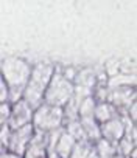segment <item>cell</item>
<instances>
[{
    "instance_id": "cell-16",
    "label": "cell",
    "mask_w": 137,
    "mask_h": 158,
    "mask_svg": "<svg viewBox=\"0 0 137 158\" xmlns=\"http://www.w3.org/2000/svg\"><path fill=\"white\" fill-rule=\"evenodd\" d=\"M67 133H68V135H72L75 139L86 136V135H84V130H83V126H81V123H80V121H72L70 124H68Z\"/></svg>"
},
{
    "instance_id": "cell-11",
    "label": "cell",
    "mask_w": 137,
    "mask_h": 158,
    "mask_svg": "<svg viewBox=\"0 0 137 158\" xmlns=\"http://www.w3.org/2000/svg\"><path fill=\"white\" fill-rule=\"evenodd\" d=\"M112 115H114L112 106H109L106 102H101V104L95 106V110H94V119L95 121H101V124H103V123L109 121L112 118Z\"/></svg>"
},
{
    "instance_id": "cell-21",
    "label": "cell",
    "mask_w": 137,
    "mask_h": 158,
    "mask_svg": "<svg viewBox=\"0 0 137 158\" xmlns=\"http://www.w3.org/2000/svg\"><path fill=\"white\" fill-rule=\"evenodd\" d=\"M2 158H20V155H17V153H14V152H2Z\"/></svg>"
},
{
    "instance_id": "cell-14",
    "label": "cell",
    "mask_w": 137,
    "mask_h": 158,
    "mask_svg": "<svg viewBox=\"0 0 137 158\" xmlns=\"http://www.w3.org/2000/svg\"><path fill=\"white\" fill-rule=\"evenodd\" d=\"M94 110H95V101L94 98L87 96L81 101L80 107H78V112H80V116L81 118H87V116H94Z\"/></svg>"
},
{
    "instance_id": "cell-18",
    "label": "cell",
    "mask_w": 137,
    "mask_h": 158,
    "mask_svg": "<svg viewBox=\"0 0 137 158\" xmlns=\"http://www.w3.org/2000/svg\"><path fill=\"white\" fill-rule=\"evenodd\" d=\"M10 138H11L10 124H8V123H5V124H2V146L10 144Z\"/></svg>"
},
{
    "instance_id": "cell-23",
    "label": "cell",
    "mask_w": 137,
    "mask_h": 158,
    "mask_svg": "<svg viewBox=\"0 0 137 158\" xmlns=\"http://www.w3.org/2000/svg\"><path fill=\"white\" fill-rule=\"evenodd\" d=\"M48 158H61V156H59L55 150H50V152H48Z\"/></svg>"
},
{
    "instance_id": "cell-2",
    "label": "cell",
    "mask_w": 137,
    "mask_h": 158,
    "mask_svg": "<svg viewBox=\"0 0 137 158\" xmlns=\"http://www.w3.org/2000/svg\"><path fill=\"white\" fill-rule=\"evenodd\" d=\"M2 77L8 85H11L13 89H19L24 87L27 81H30L31 68L25 60L19 57H8L2 64Z\"/></svg>"
},
{
    "instance_id": "cell-25",
    "label": "cell",
    "mask_w": 137,
    "mask_h": 158,
    "mask_svg": "<svg viewBox=\"0 0 137 158\" xmlns=\"http://www.w3.org/2000/svg\"><path fill=\"white\" fill-rule=\"evenodd\" d=\"M112 158H123V156H122V155H114Z\"/></svg>"
},
{
    "instance_id": "cell-1",
    "label": "cell",
    "mask_w": 137,
    "mask_h": 158,
    "mask_svg": "<svg viewBox=\"0 0 137 158\" xmlns=\"http://www.w3.org/2000/svg\"><path fill=\"white\" fill-rule=\"evenodd\" d=\"M53 77V68L48 64H38L31 68V76L24 92V99L30 106H38Z\"/></svg>"
},
{
    "instance_id": "cell-24",
    "label": "cell",
    "mask_w": 137,
    "mask_h": 158,
    "mask_svg": "<svg viewBox=\"0 0 137 158\" xmlns=\"http://www.w3.org/2000/svg\"><path fill=\"white\" fill-rule=\"evenodd\" d=\"M86 158H100V156H98V153H97V152H92V150H91V153H89Z\"/></svg>"
},
{
    "instance_id": "cell-8",
    "label": "cell",
    "mask_w": 137,
    "mask_h": 158,
    "mask_svg": "<svg viewBox=\"0 0 137 158\" xmlns=\"http://www.w3.org/2000/svg\"><path fill=\"white\" fill-rule=\"evenodd\" d=\"M75 144H77V139L72 135H68L67 132H62V135L59 136V139L55 146L56 153L61 158H68L70 153H72V150H73V147H75Z\"/></svg>"
},
{
    "instance_id": "cell-4",
    "label": "cell",
    "mask_w": 137,
    "mask_h": 158,
    "mask_svg": "<svg viewBox=\"0 0 137 158\" xmlns=\"http://www.w3.org/2000/svg\"><path fill=\"white\" fill-rule=\"evenodd\" d=\"M62 109L56 107V106H39V109L34 112L33 115V123L41 129V130H53L55 127H58L62 121Z\"/></svg>"
},
{
    "instance_id": "cell-15",
    "label": "cell",
    "mask_w": 137,
    "mask_h": 158,
    "mask_svg": "<svg viewBox=\"0 0 137 158\" xmlns=\"http://www.w3.org/2000/svg\"><path fill=\"white\" fill-rule=\"evenodd\" d=\"M111 98H112L114 102H120V104H122L125 99H131V98H129V89H128L126 85H122V87H118V89H115V90L112 92Z\"/></svg>"
},
{
    "instance_id": "cell-17",
    "label": "cell",
    "mask_w": 137,
    "mask_h": 158,
    "mask_svg": "<svg viewBox=\"0 0 137 158\" xmlns=\"http://www.w3.org/2000/svg\"><path fill=\"white\" fill-rule=\"evenodd\" d=\"M118 147L122 149L123 153H131V150H134V144L131 143V138H122L118 141Z\"/></svg>"
},
{
    "instance_id": "cell-5",
    "label": "cell",
    "mask_w": 137,
    "mask_h": 158,
    "mask_svg": "<svg viewBox=\"0 0 137 158\" xmlns=\"http://www.w3.org/2000/svg\"><path fill=\"white\" fill-rule=\"evenodd\" d=\"M31 136H33V124H27L24 127L14 129L11 132V138H10V144L8 147L11 149V152L20 155L27 150V147L31 143Z\"/></svg>"
},
{
    "instance_id": "cell-20",
    "label": "cell",
    "mask_w": 137,
    "mask_h": 158,
    "mask_svg": "<svg viewBox=\"0 0 137 158\" xmlns=\"http://www.w3.org/2000/svg\"><path fill=\"white\" fill-rule=\"evenodd\" d=\"M7 99H8V84L2 77V102H7Z\"/></svg>"
},
{
    "instance_id": "cell-12",
    "label": "cell",
    "mask_w": 137,
    "mask_h": 158,
    "mask_svg": "<svg viewBox=\"0 0 137 158\" xmlns=\"http://www.w3.org/2000/svg\"><path fill=\"white\" fill-rule=\"evenodd\" d=\"M97 153L100 158H112L115 155V149L112 146V143H109L108 139L104 138H100L98 139V144H97Z\"/></svg>"
},
{
    "instance_id": "cell-13",
    "label": "cell",
    "mask_w": 137,
    "mask_h": 158,
    "mask_svg": "<svg viewBox=\"0 0 137 158\" xmlns=\"http://www.w3.org/2000/svg\"><path fill=\"white\" fill-rule=\"evenodd\" d=\"M89 153H91V144L86 139H83V141H78L75 144V147H73V150H72L68 158H86Z\"/></svg>"
},
{
    "instance_id": "cell-7",
    "label": "cell",
    "mask_w": 137,
    "mask_h": 158,
    "mask_svg": "<svg viewBox=\"0 0 137 158\" xmlns=\"http://www.w3.org/2000/svg\"><path fill=\"white\" fill-rule=\"evenodd\" d=\"M100 132H101L104 139H108L109 143H115V141H120L123 138L125 124L118 118H111L109 121L100 124Z\"/></svg>"
},
{
    "instance_id": "cell-3",
    "label": "cell",
    "mask_w": 137,
    "mask_h": 158,
    "mask_svg": "<svg viewBox=\"0 0 137 158\" xmlns=\"http://www.w3.org/2000/svg\"><path fill=\"white\" fill-rule=\"evenodd\" d=\"M73 85L72 82L65 79L62 74H53L51 81L44 93V98L47 101L48 106H56L61 107L64 102H67L70 99L72 93H73Z\"/></svg>"
},
{
    "instance_id": "cell-10",
    "label": "cell",
    "mask_w": 137,
    "mask_h": 158,
    "mask_svg": "<svg viewBox=\"0 0 137 158\" xmlns=\"http://www.w3.org/2000/svg\"><path fill=\"white\" fill-rule=\"evenodd\" d=\"M25 158H48L45 147H44V143L38 138H34V139L31 138V143L25 150Z\"/></svg>"
},
{
    "instance_id": "cell-22",
    "label": "cell",
    "mask_w": 137,
    "mask_h": 158,
    "mask_svg": "<svg viewBox=\"0 0 137 158\" xmlns=\"http://www.w3.org/2000/svg\"><path fill=\"white\" fill-rule=\"evenodd\" d=\"M129 115L132 116V121L135 119V101H132V106H131V109H129Z\"/></svg>"
},
{
    "instance_id": "cell-9",
    "label": "cell",
    "mask_w": 137,
    "mask_h": 158,
    "mask_svg": "<svg viewBox=\"0 0 137 158\" xmlns=\"http://www.w3.org/2000/svg\"><path fill=\"white\" fill-rule=\"evenodd\" d=\"M81 126H83V130H84V135L91 139H97L101 136V132H100V126L97 124V121L94 119V116H87V118H81Z\"/></svg>"
},
{
    "instance_id": "cell-19",
    "label": "cell",
    "mask_w": 137,
    "mask_h": 158,
    "mask_svg": "<svg viewBox=\"0 0 137 158\" xmlns=\"http://www.w3.org/2000/svg\"><path fill=\"white\" fill-rule=\"evenodd\" d=\"M11 112H13V109L10 107V104L2 102V124H5V119L11 116Z\"/></svg>"
},
{
    "instance_id": "cell-6",
    "label": "cell",
    "mask_w": 137,
    "mask_h": 158,
    "mask_svg": "<svg viewBox=\"0 0 137 158\" xmlns=\"http://www.w3.org/2000/svg\"><path fill=\"white\" fill-rule=\"evenodd\" d=\"M33 115L34 113L31 110V106L25 99H19V101H16V104L13 107V112L10 116V126L13 129H19L27 124H31Z\"/></svg>"
}]
</instances>
